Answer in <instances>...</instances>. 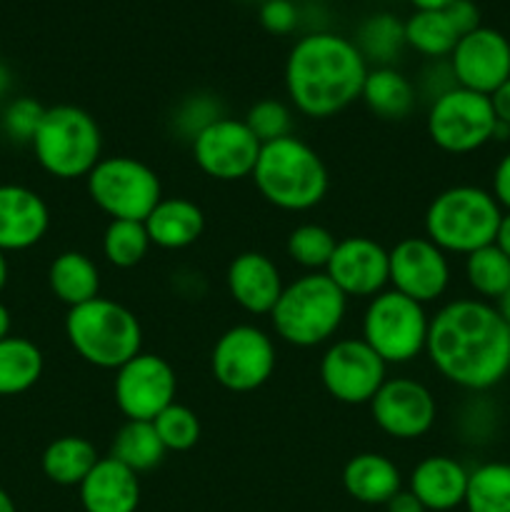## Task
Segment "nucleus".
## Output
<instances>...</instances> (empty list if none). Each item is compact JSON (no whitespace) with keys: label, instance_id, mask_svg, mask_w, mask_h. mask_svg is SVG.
Returning <instances> with one entry per match:
<instances>
[{"label":"nucleus","instance_id":"43","mask_svg":"<svg viewBox=\"0 0 510 512\" xmlns=\"http://www.w3.org/2000/svg\"><path fill=\"white\" fill-rule=\"evenodd\" d=\"M490 193L498 200L500 208L508 213L510 210V150L498 160L493 170V180H490Z\"/></svg>","mask_w":510,"mask_h":512},{"label":"nucleus","instance_id":"10","mask_svg":"<svg viewBox=\"0 0 510 512\" xmlns=\"http://www.w3.org/2000/svg\"><path fill=\"white\" fill-rule=\"evenodd\" d=\"M425 133L435 148L448 155L478 153L498 135V118L490 95L455 85L428 105Z\"/></svg>","mask_w":510,"mask_h":512},{"label":"nucleus","instance_id":"12","mask_svg":"<svg viewBox=\"0 0 510 512\" xmlns=\"http://www.w3.org/2000/svg\"><path fill=\"white\" fill-rule=\"evenodd\" d=\"M318 375L335 403L370 405L388 380V365L363 338H335L320 355Z\"/></svg>","mask_w":510,"mask_h":512},{"label":"nucleus","instance_id":"2","mask_svg":"<svg viewBox=\"0 0 510 512\" xmlns=\"http://www.w3.org/2000/svg\"><path fill=\"white\" fill-rule=\"evenodd\" d=\"M370 65L353 38L310 30L290 48L283 85L290 108L310 120H328L360 100Z\"/></svg>","mask_w":510,"mask_h":512},{"label":"nucleus","instance_id":"46","mask_svg":"<svg viewBox=\"0 0 510 512\" xmlns=\"http://www.w3.org/2000/svg\"><path fill=\"white\" fill-rule=\"evenodd\" d=\"M495 245H498V248L510 258V210L508 213H503V220H500L498 235H495Z\"/></svg>","mask_w":510,"mask_h":512},{"label":"nucleus","instance_id":"14","mask_svg":"<svg viewBox=\"0 0 510 512\" xmlns=\"http://www.w3.org/2000/svg\"><path fill=\"white\" fill-rule=\"evenodd\" d=\"M263 143L245 125L243 118L223 115L200 130L190 143L193 163L218 183H238L253 175Z\"/></svg>","mask_w":510,"mask_h":512},{"label":"nucleus","instance_id":"18","mask_svg":"<svg viewBox=\"0 0 510 512\" xmlns=\"http://www.w3.org/2000/svg\"><path fill=\"white\" fill-rule=\"evenodd\" d=\"M455 83L480 95H493L510 78V40L495 28L463 35L448 58Z\"/></svg>","mask_w":510,"mask_h":512},{"label":"nucleus","instance_id":"16","mask_svg":"<svg viewBox=\"0 0 510 512\" xmlns=\"http://www.w3.org/2000/svg\"><path fill=\"white\" fill-rule=\"evenodd\" d=\"M388 255L390 288L398 290L400 295L428 308L448 293L453 278L450 258L425 235L400 238L393 248H388Z\"/></svg>","mask_w":510,"mask_h":512},{"label":"nucleus","instance_id":"28","mask_svg":"<svg viewBox=\"0 0 510 512\" xmlns=\"http://www.w3.org/2000/svg\"><path fill=\"white\" fill-rule=\"evenodd\" d=\"M43 350L28 338L8 335L0 340V395L28 393L43 378Z\"/></svg>","mask_w":510,"mask_h":512},{"label":"nucleus","instance_id":"50","mask_svg":"<svg viewBox=\"0 0 510 512\" xmlns=\"http://www.w3.org/2000/svg\"><path fill=\"white\" fill-rule=\"evenodd\" d=\"M5 283H8V258H5V253L0 250V293H3Z\"/></svg>","mask_w":510,"mask_h":512},{"label":"nucleus","instance_id":"34","mask_svg":"<svg viewBox=\"0 0 510 512\" xmlns=\"http://www.w3.org/2000/svg\"><path fill=\"white\" fill-rule=\"evenodd\" d=\"M150 238L145 223L135 220H110L100 238V250H103L105 263L118 270H133L148 258Z\"/></svg>","mask_w":510,"mask_h":512},{"label":"nucleus","instance_id":"41","mask_svg":"<svg viewBox=\"0 0 510 512\" xmlns=\"http://www.w3.org/2000/svg\"><path fill=\"white\" fill-rule=\"evenodd\" d=\"M455 85L458 83H455V75L453 70H450L448 60H433V63L420 73V80L415 83V88H418V98L428 100L430 105L435 98H440L443 93L453 90Z\"/></svg>","mask_w":510,"mask_h":512},{"label":"nucleus","instance_id":"36","mask_svg":"<svg viewBox=\"0 0 510 512\" xmlns=\"http://www.w3.org/2000/svg\"><path fill=\"white\" fill-rule=\"evenodd\" d=\"M153 428L168 453H188L200 443V435H203L198 413L178 400L153 420Z\"/></svg>","mask_w":510,"mask_h":512},{"label":"nucleus","instance_id":"53","mask_svg":"<svg viewBox=\"0 0 510 512\" xmlns=\"http://www.w3.org/2000/svg\"><path fill=\"white\" fill-rule=\"evenodd\" d=\"M255 3H258V5H260V3H265V0H255Z\"/></svg>","mask_w":510,"mask_h":512},{"label":"nucleus","instance_id":"42","mask_svg":"<svg viewBox=\"0 0 510 512\" xmlns=\"http://www.w3.org/2000/svg\"><path fill=\"white\" fill-rule=\"evenodd\" d=\"M443 10L448 13L450 23L455 25V30H458L460 38L468 33H473L475 28H480V10L473 0H453V3Z\"/></svg>","mask_w":510,"mask_h":512},{"label":"nucleus","instance_id":"27","mask_svg":"<svg viewBox=\"0 0 510 512\" xmlns=\"http://www.w3.org/2000/svg\"><path fill=\"white\" fill-rule=\"evenodd\" d=\"M100 460L98 448L90 443L83 435H63L48 443L40 458V468H43L45 478L63 488H78L95 463Z\"/></svg>","mask_w":510,"mask_h":512},{"label":"nucleus","instance_id":"15","mask_svg":"<svg viewBox=\"0 0 510 512\" xmlns=\"http://www.w3.org/2000/svg\"><path fill=\"white\" fill-rule=\"evenodd\" d=\"M368 408L375 428L400 443L425 438L438 423V400L433 390L408 375L385 380Z\"/></svg>","mask_w":510,"mask_h":512},{"label":"nucleus","instance_id":"39","mask_svg":"<svg viewBox=\"0 0 510 512\" xmlns=\"http://www.w3.org/2000/svg\"><path fill=\"white\" fill-rule=\"evenodd\" d=\"M43 115L45 108L35 98H13L5 105L0 128L8 135L10 143L30 145L35 133H38L40 123H43Z\"/></svg>","mask_w":510,"mask_h":512},{"label":"nucleus","instance_id":"49","mask_svg":"<svg viewBox=\"0 0 510 512\" xmlns=\"http://www.w3.org/2000/svg\"><path fill=\"white\" fill-rule=\"evenodd\" d=\"M495 308L500 310V315H503V320H505V323H508V328H510V288H508V293H505L503 298H500L498 303H495Z\"/></svg>","mask_w":510,"mask_h":512},{"label":"nucleus","instance_id":"11","mask_svg":"<svg viewBox=\"0 0 510 512\" xmlns=\"http://www.w3.org/2000/svg\"><path fill=\"white\" fill-rule=\"evenodd\" d=\"M278 368L275 338L255 323L230 325L210 350V373L215 383L235 395L255 393Z\"/></svg>","mask_w":510,"mask_h":512},{"label":"nucleus","instance_id":"47","mask_svg":"<svg viewBox=\"0 0 510 512\" xmlns=\"http://www.w3.org/2000/svg\"><path fill=\"white\" fill-rule=\"evenodd\" d=\"M450 3H453V0H410V5H413L415 10H443L448 8Z\"/></svg>","mask_w":510,"mask_h":512},{"label":"nucleus","instance_id":"3","mask_svg":"<svg viewBox=\"0 0 510 512\" xmlns=\"http://www.w3.org/2000/svg\"><path fill=\"white\" fill-rule=\"evenodd\" d=\"M250 180L270 208L295 215L318 208L330 190L323 155L295 133L260 148Z\"/></svg>","mask_w":510,"mask_h":512},{"label":"nucleus","instance_id":"52","mask_svg":"<svg viewBox=\"0 0 510 512\" xmlns=\"http://www.w3.org/2000/svg\"><path fill=\"white\" fill-rule=\"evenodd\" d=\"M10 88V70L0 63V95Z\"/></svg>","mask_w":510,"mask_h":512},{"label":"nucleus","instance_id":"32","mask_svg":"<svg viewBox=\"0 0 510 512\" xmlns=\"http://www.w3.org/2000/svg\"><path fill=\"white\" fill-rule=\"evenodd\" d=\"M463 273L475 298L485 303H498L510 288V258L495 243L465 255Z\"/></svg>","mask_w":510,"mask_h":512},{"label":"nucleus","instance_id":"37","mask_svg":"<svg viewBox=\"0 0 510 512\" xmlns=\"http://www.w3.org/2000/svg\"><path fill=\"white\" fill-rule=\"evenodd\" d=\"M243 120L253 130L255 138L265 145L293 135L295 110L290 108V103H283L278 98H263L250 105Z\"/></svg>","mask_w":510,"mask_h":512},{"label":"nucleus","instance_id":"38","mask_svg":"<svg viewBox=\"0 0 510 512\" xmlns=\"http://www.w3.org/2000/svg\"><path fill=\"white\" fill-rule=\"evenodd\" d=\"M223 115H225L223 105H220L218 98H213V95H203V93L190 95V98H185L183 103L175 108L173 130L183 140L193 143V138L200 133V130H205L210 123L223 118Z\"/></svg>","mask_w":510,"mask_h":512},{"label":"nucleus","instance_id":"45","mask_svg":"<svg viewBox=\"0 0 510 512\" xmlns=\"http://www.w3.org/2000/svg\"><path fill=\"white\" fill-rule=\"evenodd\" d=\"M383 508H385V512H428L423 508V503H420V500L415 498L408 488H403L400 493H395L393 498L383 505Z\"/></svg>","mask_w":510,"mask_h":512},{"label":"nucleus","instance_id":"25","mask_svg":"<svg viewBox=\"0 0 510 512\" xmlns=\"http://www.w3.org/2000/svg\"><path fill=\"white\" fill-rule=\"evenodd\" d=\"M360 100L368 108L370 115L385 123H400L415 113L418 105V88L405 73H400L395 65L383 68H370L365 75Z\"/></svg>","mask_w":510,"mask_h":512},{"label":"nucleus","instance_id":"23","mask_svg":"<svg viewBox=\"0 0 510 512\" xmlns=\"http://www.w3.org/2000/svg\"><path fill=\"white\" fill-rule=\"evenodd\" d=\"M148 230L150 245L168 253L188 250L203 238L205 233V213L195 200L183 195H170L160 200L153 213L143 220Z\"/></svg>","mask_w":510,"mask_h":512},{"label":"nucleus","instance_id":"8","mask_svg":"<svg viewBox=\"0 0 510 512\" xmlns=\"http://www.w3.org/2000/svg\"><path fill=\"white\" fill-rule=\"evenodd\" d=\"M430 315L425 305L388 288L368 300L360 318V338L385 360V365H408L425 355Z\"/></svg>","mask_w":510,"mask_h":512},{"label":"nucleus","instance_id":"7","mask_svg":"<svg viewBox=\"0 0 510 512\" xmlns=\"http://www.w3.org/2000/svg\"><path fill=\"white\" fill-rule=\"evenodd\" d=\"M30 148L50 178H88L90 170L103 158V133L98 120L88 110L80 105L60 103L45 108L43 123Z\"/></svg>","mask_w":510,"mask_h":512},{"label":"nucleus","instance_id":"17","mask_svg":"<svg viewBox=\"0 0 510 512\" xmlns=\"http://www.w3.org/2000/svg\"><path fill=\"white\" fill-rule=\"evenodd\" d=\"M348 300H370L390 288V255L368 235L338 238L328 268L323 270Z\"/></svg>","mask_w":510,"mask_h":512},{"label":"nucleus","instance_id":"26","mask_svg":"<svg viewBox=\"0 0 510 512\" xmlns=\"http://www.w3.org/2000/svg\"><path fill=\"white\" fill-rule=\"evenodd\" d=\"M50 293L68 308L90 303L100 295L103 275L98 263L83 250H63L53 258L48 268Z\"/></svg>","mask_w":510,"mask_h":512},{"label":"nucleus","instance_id":"6","mask_svg":"<svg viewBox=\"0 0 510 512\" xmlns=\"http://www.w3.org/2000/svg\"><path fill=\"white\" fill-rule=\"evenodd\" d=\"M65 338L83 363L98 370H118L143 353V325L128 305L98 295L68 308Z\"/></svg>","mask_w":510,"mask_h":512},{"label":"nucleus","instance_id":"5","mask_svg":"<svg viewBox=\"0 0 510 512\" xmlns=\"http://www.w3.org/2000/svg\"><path fill=\"white\" fill-rule=\"evenodd\" d=\"M500 208L493 193L480 185H450L428 203L423 215V235L448 255H465L495 243Z\"/></svg>","mask_w":510,"mask_h":512},{"label":"nucleus","instance_id":"21","mask_svg":"<svg viewBox=\"0 0 510 512\" xmlns=\"http://www.w3.org/2000/svg\"><path fill=\"white\" fill-rule=\"evenodd\" d=\"M470 470L453 455H425L408 475V490L428 512H450L465 503Z\"/></svg>","mask_w":510,"mask_h":512},{"label":"nucleus","instance_id":"31","mask_svg":"<svg viewBox=\"0 0 510 512\" xmlns=\"http://www.w3.org/2000/svg\"><path fill=\"white\" fill-rule=\"evenodd\" d=\"M460 35L445 10H413L405 20V48L428 60L450 58Z\"/></svg>","mask_w":510,"mask_h":512},{"label":"nucleus","instance_id":"19","mask_svg":"<svg viewBox=\"0 0 510 512\" xmlns=\"http://www.w3.org/2000/svg\"><path fill=\"white\" fill-rule=\"evenodd\" d=\"M225 288L230 300L253 318L270 315L285 288L278 263L263 250H243L225 268Z\"/></svg>","mask_w":510,"mask_h":512},{"label":"nucleus","instance_id":"51","mask_svg":"<svg viewBox=\"0 0 510 512\" xmlns=\"http://www.w3.org/2000/svg\"><path fill=\"white\" fill-rule=\"evenodd\" d=\"M0 512H18V510H15L13 498H10V495L5 493L3 488H0Z\"/></svg>","mask_w":510,"mask_h":512},{"label":"nucleus","instance_id":"40","mask_svg":"<svg viewBox=\"0 0 510 512\" xmlns=\"http://www.w3.org/2000/svg\"><path fill=\"white\" fill-rule=\"evenodd\" d=\"M258 20L268 33L290 35L300 25V8L293 0H265L258 5Z\"/></svg>","mask_w":510,"mask_h":512},{"label":"nucleus","instance_id":"22","mask_svg":"<svg viewBox=\"0 0 510 512\" xmlns=\"http://www.w3.org/2000/svg\"><path fill=\"white\" fill-rule=\"evenodd\" d=\"M85 512H135L140 505V475L113 455H100L88 478L78 485Z\"/></svg>","mask_w":510,"mask_h":512},{"label":"nucleus","instance_id":"24","mask_svg":"<svg viewBox=\"0 0 510 512\" xmlns=\"http://www.w3.org/2000/svg\"><path fill=\"white\" fill-rule=\"evenodd\" d=\"M343 488L355 503L363 505H385L395 493L405 488L403 473L393 458L375 450L355 453L343 465Z\"/></svg>","mask_w":510,"mask_h":512},{"label":"nucleus","instance_id":"33","mask_svg":"<svg viewBox=\"0 0 510 512\" xmlns=\"http://www.w3.org/2000/svg\"><path fill=\"white\" fill-rule=\"evenodd\" d=\"M465 512H510V463L488 460L470 470Z\"/></svg>","mask_w":510,"mask_h":512},{"label":"nucleus","instance_id":"35","mask_svg":"<svg viewBox=\"0 0 510 512\" xmlns=\"http://www.w3.org/2000/svg\"><path fill=\"white\" fill-rule=\"evenodd\" d=\"M338 238L330 228L325 225L313 223H300L285 238V255L290 263L303 268V273H323L328 268V260L333 255Z\"/></svg>","mask_w":510,"mask_h":512},{"label":"nucleus","instance_id":"1","mask_svg":"<svg viewBox=\"0 0 510 512\" xmlns=\"http://www.w3.org/2000/svg\"><path fill=\"white\" fill-rule=\"evenodd\" d=\"M425 358L465 393H488L510 375V328L495 303L448 300L430 315Z\"/></svg>","mask_w":510,"mask_h":512},{"label":"nucleus","instance_id":"30","mask_svg":"<svg viewBox=\"0 0 510 512\" xmlns=\"http://www.w3.org/2000/svg\"><path fill=\"white\" fill-rule=\"evenodd\" d=\"M110 455L125 468L133 473H150L158 468L165 460L168 450L160 443L158 433H155L153 423L145 420H125L115 433L113 445H110Z\"/></svg>","mask_w":510,"mask_h":512},{"label":"nucleus","instance_id":"48","mask_svg":"<svg viewBox=\"0 0 510 512\" xmlns=\"http://www.w3.org/2000/svg\"><path fill=\"white\" fill-rule=\"evenodd\" d=\"M10 325H13V320H10V310L5 308L3 303H0V340L8 338V335H10Z\"/></svg>","mask_w":510,"mask_h":512},{"label":"nucleus","instance_id":"9","mask_svg":"<svg viewBox=\"0 0 510 512\" xmlns=\"http://www.w3.org/2000/svg\"><path fill=\"white\" fill-rule=\"evenodd\" d=\"M85 190L95 208L110 220L143 223L163 200L158 173L133 155H103L85 178Z\"/></svg>","mask_w":510,"mask_h":512},{"label":"nucleus","instance_id":"29","mask_svg":"<svg viewBox=\"0 0 510 512\" xmlns=\"http://www.w3.org/2000/svg\"><path fill=\"white\" fill-rule=\"evenodd\" d=\"M353 43L370 68L395 65L405 50V20L393 13H373L358 25Z\"/></svg>","mask_w":510,"mask_h":512},{"label":"nucleus","instance_id":"13","mask_svg":"<svg viewBox=\"0 0 510 512\" xmlns=\"http://www.w3.org/2000/svg\"><path fill=\"white\" fill-rule=\"evenodd\" d=\"M178 395L175 368L158 353H138L115 370L113 400L125 420L153 423Z\"/></svg>","mask_w":510,"mask_h":512},{"label":"nucleus","instance_id":"4","mask_svg":"<svg viewBox=\"0 0 510 512\" xmlns=\"http://www.w3.org/2000/svg\"><path fill=\"white\" fill-rule=\"evenodd\" d=\"M343 290L325 273H303L285 283L278 303L270 310V328L280 343L310 350L333 343L348 315Z\"/></svg>","mask_w":510,"mask_h":512},{"label":"nucleus","instance_id":"20","mask_svg":"<svg viewBox=\"0 0 510 512\" xmlns=\"http://www.w3.org/2000/svg\"><path fill=\"white\" fill-rule=\"evenodd\" d=\"M50 228V208L43 195L25 185H0V250L20 253L45 238Z\"/></svg>","mask_w":510,"mask_h":512},{"label":"nucleus","instance_id":"44","mask_svg":"<svg viewBox=\"0 0 510 512\" xmlns=\"http://www.w3.org/2000/svg\"><path fill=\"white\" fill-rule=\"evenodd\" d=\"M490 103H493L495 118H498L500 125L510 128V78L490 95Z\"/></svg>","mask_w":510,"mask_h":512}]
</instances>
